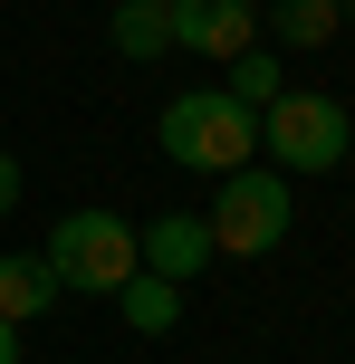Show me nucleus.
Here are the masks:
<instances>
[{"mask_svg": "<svg viewBox=\"0 0 355 364\" xmlns=\"http://www.w3.org/2000/svg\"><path fill=\"white\" fill-rule=\"evenodd\" d=\"M154 144H164V164L221 182V173L260 164V115H250L231 87H183V96H164V115H154Z\"/></svg>", "mask_w": 355, "mask_h": 364, "instance_id": "1", "label": "nucleus"}, {"mask_svg": "<svg viewBox=\"0 0 355 364\" xmlns=\"http://www.w3.org/2000/svg\"><path fill=\"white\" fill-rule=\"evenodd\" d=\"M346 144H355V115L327 87H279L260 106V164L269 173H337Z\"/></svg>", "mask_w": 355, "mask_h": 364, "instance_id": "2", "label": "nucleus"}, {"mask_svg": "<svg viewBox=\"0 0 355 364\" xmlns=\"http://www.w3.org/2000/svg\"><path fill=\"white\" fill-rule=\"evenodd\" d=\"M288 220H298V201H288V173L240 164V173H221V182H211L202 230H211V259H269V250L288 240Z\"/></svg>", "mask_w": 355, "mask_h": 364, "instance_id": "3", "label": "nucleus"}, {"mask_svg": "<svg viewBox=\"0 0 355 364\" xmlns=\"http://www.w3.org/2000/svg\"><path fill=\"white\" fill-rule=\"evenodd\" d=\"M58 269V288H96V297H115L144 259H134V220L125 211H58V230H48V250H38Z\"/></svg>", "mask_w": 355, "mask_h": 364, "instance_id": "4", "label": "nucleus"}, {"mask_svg": "<svg viewBox=\"0 0 355 364\" xmlns=\"http://www.w3.org/2000/svg\"><path fill=\"white\" fill-rule=\"evenodd\" d=\"M164 29H173V58H240L260 48V0H164Z\"/></svg>", "mask_w": 355, "mask_h": 364, "instance_id": "5", "label": "nucleus"}, {"mask_svg": "<svg viewBox=\"0 0 355 364\" xmlns=\"http://www.w3.org/2000/svg\"><path fill=\"white\" fill-rule=\"evenodd\" d=\"M134 259H144L154 278H173V288H192V278H202V259H211L202 211H164V220H144V230H134Z\"/></svg>", "mask_w": 355, "mask_h": 364, "instance_id": "6", "label": "nucleus"}, {"mask_svg": "<svg viewBox=\"0 0 355 364\" xmlns=\"http://www.w3.org/2000/svg\"><path fill=\"white\" fill-rule=\"evenodd\" d=\"M48 297H58V269H48L38 250H10V259H0V326L48 316Z\"/></svg>", "mask_w": 355, "mask_h": 364, "instance_id": "7", "label": "nucleus"}, {"mask_svg": "<svg viewBox=\"0 0 355 364\" xmlns=\"http://www.w3.org/2000/svg\"><path fill=\"white\" fill-rule=\"evenodd\" d=\"M260 29L279 38V48H327V38L346 29V10H337V0H269Z\"/></svg>", "mask_w": 355, "mask_h": 364, "instance_id": "8", "label": "nucleus"}, {"mask_svg": "<svg viewBox=\"0 0 355 364\" xmlns=\"http://www.w3.org/2000/svg\"><path fill=\"white\" fill-rule=\"evenodd\" d=\"M106 38H115V58H173V29H164V0H115L106 10Z\"/></svg>", "mask_w": 355, "mask_h": 364, "instance_id": "9", "label": "nucleus"}, {"mask_svg": "<svg viewBox=\"0 0 355 364\" xmlns=\"http://www.w3.org/2000/svg\"><path fill=\"white\" fill-rule=\"evenodd\" d=\"M115 307H125L134 336H173V326H183V288H173V278H154V269H134L125 288H115Z\"/></svg>", "mask_w": 355, "mask_h": 364, "instance_id": "10", "label": "nucleus"}, {"mask_svg": "<svg viewBox=\"0 0 355 364\" xmlns=\"http://www.w3.org/2000/svg\"><path fill=\"white\" fill-rule=\"evenodd\" d=\"M221 87H231V96H240V106H250V115H260V106H269V96H279V87H288V77H279V58H260V48H240V58H231V68H221Z\"/></svg>", "mask_w": 355, "mask_h": 364, "instance_id": "11", "label": "nucleus"}, {"mask_svg": "<svg viewBox=\"0 0 355 364\" xmlns=\"http://www.w3.org/2000/svg\"><path fill=\"white\" fill-rule=\"evenodd\" d=\"M19 211V154H0V220Z\"/></svg>", "mask_w": 355, "mask_h": 364, "instance_id": "12", "label": "nucleus"}, {"mask_svg": "<svg viewBox=\"0 0 355 364\" xmlns=\"http://www.w3.org/2000/svg\"><path fill=\"white\" fill-rule=\"evenodd\" d=\"M0 364H19V326H0Z\"/></svg>", "mask_w": 355, "mask_h": 364, "instance_id": "13", "label": "nucleus"}, {"mask_svg": "<svg viewBox=\"0 0 355 364\" xmlns=\"http://www.w3.org/2000/svg\"><path fill=\"white\" fill-rule=\"evenodd\" d=\"M346 164H355V144H346Z\"/></svg>", "mask_w": 355, "mask_h": 364, "instance_id": "14", "label": "nucleus"}]
</instances>
